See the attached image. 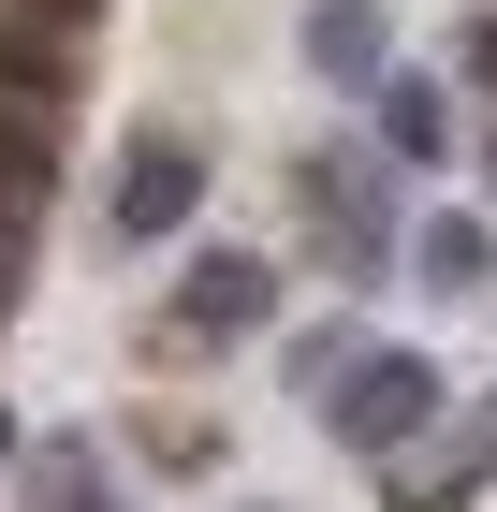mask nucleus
<instances>
[{
	"mask_svg": "<svg viewBox=\"0 0 497 512\" xmlns=\"http://www.w3.org/2000/svg\"><path fill=\"white\" fill-rule=\"evenodd\" d=\"M293 220H307V249L337 264V293H381L395 249H410V220H395V161H381V147H307V161H293Z\"/></svg>",
	"mask_w": 497,
	"mask_h": 512,
	"instance_id": "obj_1",
	"label": "nucleus"
},
{
	"mask_svg": "<svg viewBox=\"0 0 497 512\" xmlns=\"http://www.w3.org/2000/svg\"><path fill=\"white\" fill-rule=\"evenodd\" d=\"M366 483H381V512H483L497 498V395H439V425H410Z\"/></svg>",
	"mask_w": 497,
	"mask_h": 512,
	"instance_id": "obj_2",
	"label": "nucleus"
},
{
	"mask_svg": "<svg viewBox=\"0 0 497 512\" xmlns=\"http://www.w3.org/2000/svg\"><path fill=\"white\" fill-rule=\"evenodd\" d=\"M439 395H454V381H439L424 352H395V337H366V352H351L337 381L307 395V410H322V439H337L351 469H381V454H395L410 425H439Z\"/></svg>",
	"mask_w": 497,
	"mask_h": 512,
	"instance_id": "obj_3",
	"label": "nucleus"
},
{
	"mask_svg": "<svg viewBox=\"0 0 497 512\" xmlns=\"http://www.w3.org/2000/svg\"><path fill=\"white\" fill-rule=\"evenodd\" d=\"M264 322H278V264H264V249H191V264H176L161 352H249Z\"/></svg>",
	"mask_w": 497,
	"mask_h": 512,
	"instance_id": "obj_4",
	"label": "nucleus"
},
{
	"mask_svg": "<svg viewBox=\"0 0 497 512\" xmlns=\"http://www.w3.org/2000/svg\"><path fill=\"white\" fill-rule=\"evenodd\" d=\"M191 205H205V147H191V132H132V147H117V205H103L117 249L191 235Z\"/></svg>",
	"mask_w": 497,
	"mask_h": 512,
	"instance_id": "obj_5",
	"label": "nucleus"
},
{
	"mask_svg": "<svg viewBox=\"0 0 497 512\" xmlns=\"http://www.w3.org/2000/svg\"><path fill=\"white\" fill-rule=\"evenodd\" d=\"M293 59L337 88V103H366V88L395 74V15H381V0H307V15H293Z\"/></svg>",
	"mask_w": 497,
	"mask_h": 512,
	"instance_id": "obj_6",
	"label": "nucleus"
},
{
	"mask_svg": "<svg viewBox=\"0 0 497 512\" xmlns=\"http://www.w3.org/2000/svg\"><path fill=\"white\" fill-rule=\"evenodd\" d=\"M395 264H410L424 293H439V308H454V293H497V220L439 205V220H410V249H395Z\"/></svg>",
	"mask_w": 497,
	"mask_h": 512,
	"instance_id": "obj_7",
	"label": "nucleus"
},
{
	"mask_svg": "<svg viewBox=\"0 0 497 512\" xmlns=\"http://www.w3.org/2000/svg\"><path fill=\"white\" fill-rule=\"evenodd\" d=\"M30 512H132V483L103 469V454H88V439H30Z\"/></svg>",
	"mask_w": 497,
	"mask_h": 512,
	"instance_id": "obj_8",
	"label": "nucleus"
},
{
	"mask_svg": "<svg viewBox=\"0 0 497 512\" xmlns=\"http://www.w3.org/2000/svg\"><path fill=\"white\" fill-rule=\"evenodd\" d=\"M366 103H381V161H454V103H439V74H381Z\"/></svg>",
	"mask_w": 497,
	"mask_h": 512,
	"instance_id": "obj_9",
	"label": "nucleus"
},
{
	"mask_svg": "<svg viewBox=\"0 0 497 512\" xmlns=\"http://www.w3.org/2000/svg\"><path fill=\"white\" fill-rule=\"evenodd\" d=\"M132 469L205 483V469H220V425H205V410H132Z\"/></svg>",
	"mask_w": 497,
	"mask_h": 512,
	"instance_id": "obj_10",
	"label": "nucleus"
},
{
	"mask_svg": "<svg viewBox=\"0 0 497 512\" xmlns=\"http://www.w3.org/2000/svg\"><path fill=\"white\" fill-rule=\"evenodd\" d=\"M351 352H366V322H307L293 352H278V381H293V395H322V381H337Z\"/></svg>",
	"mask_w": 497,
	"mask_h": 512,
	"instance_id": "obj_11",
	"label": "nucleus"
},
{
	"mask_svg": "<svg viewBox=\"0 0 497 512\" xmlns=\"http://www.w3.org/2000/svg\"><path fill=\"white\" fill-rule=\"evenodd\" d=\"M468 88L497 103V15H468Z\"/></svg>",
	"mask_w": 497,
	"mask_h": 512,
	"instance_id": "obj_12",
	"label": "nucleus"
},
{
	"mask_svg": "<svg viewBox=\"0 0 497 512\" xmlns=\"http://www.w3.org/2000/svg\"><path fill=\"white\" fill-rule=\"evenodd\" d=\"M15 469H30V425H15V410H0V483H15Z\"/></svg>",
	"mask_w": 497,
	"mask_h": 512,
	"instance_id": "obj_13",
	"label": "nucleus"
},
{
	"mask_svg": "<svg viewBox=\"0 0 497 512\" xmlns=\"http://www.w3.org/2000/svg\"><path fill=\"white\" fill-rule=\"evenodd\" d=\"M483 176H497V147H483Z\"/></svg>",
	"mask_w": 497,
	"mask_h": 512,
	"instance_id": "obj_14",
	"label": "nucleus"
}]
</instances>
